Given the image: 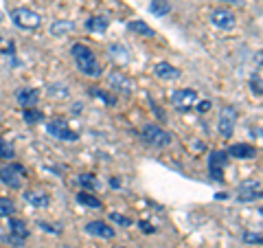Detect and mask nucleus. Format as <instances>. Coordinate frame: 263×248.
Instances as JSON below:
<instances>
[{"instance_id":"7c9ffc66","label":"nucleus","mask_w":263,"mask_h":248,"mask_svg":"<svg viewBox=\"0 0 263 248\" xmlns=\"http://www.w3.org/2000/svg\"><path fill=\"white\" fill-rule=\"evenodd\" d=\"M213 108V101H211V99H202V101H195V110L197 112H209Z\"/></svg>"},{"instance_id":"4468645a","label":"nucleus","mask_w":263,"mask_h":248,"mask_svg":"<svg viewBox=\"0 0 263 248\" xmlns=\"http://www.w3.org/2000/svg\"><path fill=\"white\" fill-rule=\"evenodd\" d=\"M15 99L22 108H35L37 101H40V90L37 88H20L15 93Z\"/></svg>"},{"instance_id":"f3484780","label":"nucleus","mask_w":263,"mask_h":248,"mask_svg":"<svg viewBox=\"0 0 263 248\" xmlns=\"http://www.w3.org/2000/svg\"><path fill=\"white\" fill-rule=\"evenodd\" d=\"M22 198L31 206H37V209H44V206H48V202H51V196L44 193V191H24Z\"/></svg>"},{"instance_id":"e433bc0d","label":"nucleus","mask_w":263,"mask_h":248,"mask_svg":"<svg viewBox=\"0 0 263 248\" xmlns=\"http://www.w3.org/2000/svg\"><path fill=\"white\" fill-rule=\"evenodd\" d=\"M114 248H123V246H114Z\"/></svg>"},{"instance_id":"412c9836","label":"nucleus","mask_w":263,"mask_h":248,"mask_svg":"<svg viewBox=\"0 0 263 248\" xmlns=\"http://www.w3.org/2000/svg\"><path fill=\"white\" fill-rule=\"evenodd\" d=\"M171 11V3L169 0H152L149 3V13L156 15V18H164Z\"/></svg>"},{"instance_id":"20e7f679","label":"nucleus","mask_w":263,"mask_h":248,"mask_svg":"<svg viewBox=\"0 0 263 248\" xmlns=\"http://www.w3.org/2000/svg\"><path fill=\"white\" fill-rule=\"evenodd\" d=\"M11 20H13L15 27H20L24 31H33V29H37L40 24H42L40 13L33 11V9H27V7H18V9H13L11 11Z\"/></svg>"},{"instance_id":"0eeeda50","label":"nucleus","mask_w":263,"mask_h":248,"mask_svg":"<svg viewBox=\"0 0 263 248\" xmlns=\"http://www.w3.org/2000/svg\"><path fill=\"white\" fill-rule=\"evenodd\" d=\"M195 101H197V93L193 88H182V90H176V93L171 95V105L180 112L191 110L195 105Z\"/></svg>"},{"instance_id":"39448f33","label":"nucleus","mask_w":263,"mask_h":248,"mask_svg":"<svg viewBox=\"0 0 263 248\" xmlns=\"http://www.w3.org/2000/svg\"><path fill=\"white\" fill-rule=\"evenodd\" d=\"M237 119H239V112H237L235 105H224L219 112V121H217V132L224 138H230L233 132L237 128Z\"/></svg>"},{"instance_id":"f257e3e1","label":"nucleus","mask_w":263,"mask_h":248,"mask_svg":"<svg viewBox=\"0 0 263 248\" xmlns=\"http://www.w3.org/2000/svg\"><path fill=\"white\" fill-rule=\"evenodd\" d=\"M70 53H72V60H75L77 68L84 73L86 77H101V64L97 62V55L88 44H84V42L72 44Z\"/></svg>"},{"instance_id":"cd10ccee","label":"nucleus","mask_w":263,"mask_h":248,"mask_svg":"<svg viewBox=\"0 0 263 248\" xmlns=\"http://www.w3.org/2000/svg\"><path fill=\"white\" fill-rule=\"evenodd\" d=\"M15 156V152H13V147L7 143V140L0 136V158H5V161H9V158H13Z\"/></svg>"},{"instance_id":"5701e85b","label":"nucleus","mask_w":263,"mask_h":248,"mask_svg":"<svg viewBox=\"0 0 263 248\" xmlns=\"http://www.w3.org/2000/svg\"><path fill=\"white\" fill-rule=\"evenodd\" d=\"M22 119L27 121L29 126H35V123H42L44 121V112H40L37 108H24Z\"/></svg>"},{"instance_id":"423d86ee","label":"nucleus","mask_w":263,"mask_h":248,"mask_svg":"<svg viewBox=\"0 0 263 248\" xmlns=\"http://www.w3.org/2000/svg\"><path fill=\"white\" fill-rule=\"evenodd\" d=\"M46 130H48V134L55 136V138H60V140H68V143H75V140H79V134L75 130H70V126L66 121L62 119H53V121H48L46 123Z\"/></svg>"},{"instance_id":"9d476101","label":"nucleus","mask_w":263,"mask_h":248,"mask_svg":"<svg viewBox=\"0 0 263 248\" xmlns=\"http://www.w3.org/2000/svg\"><path fill=\"white\" fill-rule=\"evenodd\" d=\"M237 200L239 202H254L261 200V183H243L237 189Z\"/></svg>"},{"instance_id":"bb28decb","label":"nucleus","mask_w":263,"mask_h":248,"mask_svg":"<svg viewBox=\"0 0 263 248\" xmlns=\"http://www.w3.org/2000/svg\"><path fill=\"white\" fill-rule=\"evenodd\" d=\"M48 95L66 99V97H68V86H66V84H51V86H48Z\"/></svg>"},{"instance_id":"f03ea898","label":"nucleus","mask_w":263,"mask_h":248,"mask_svg":"<svg viewBox=\"0 0 263 248\" xmlns=\"http://www.w3.org/2000/svg\"><path fill=\"white\" fill-rule=\"evenodd\" d=\"M141 138L145 140L147 145L158 147V150H162V147H169V145H171V134H169L167 130H162L160 126H156V123H147V126H143V130H141Z\"/></svg>"},{"instance_id":"72a5a7b5","label":"nucleus","mask_w":263,"mask_h":248,"mask_svg":"<svg viewBox=\"0 0 263 248\" xmlns=\"http://www.w3.org/2000/svg\"><path fill=\"white\" fill-rule=\"evenodd\" d=\"M138 226H141V231H143V233H156V228L149 224V222H145V220H141V222H138Z\"/></svg>"},{"instance_id":"1a4fd4ad","label":"nucleus","mask_w":263,"mask_h":248,"mask_svg":"<svg viewBox=\"0 0 263 248\" xmlns=\"http://www.w3.org/2000/svg\"><path fill=\"white\" fill-rule=\"evenodd\" d=\"M211 20L221 31H230V29L237 27V15L230 11V9H215V11L211 13Z\"/></svg>"},{"instance_id":"7ed1b4c3","label":"nucleus","mask_w":263,"mask_h":248,"mask_svg":"<svg viewBox=\"0 0 263 248\" xmlns=\"http://www.w3.org/2000/svg\"><path fill=\"white\" fill-rule=\"evenodd\" d=\"M24 178H27V167L20 163H9L5 167H0V183L9 189H20Z\"/></svg>"},{"instance_id":"2f4dec72","label":"nucleus","mask_w":263,"mask_h":248,"mask_svg":"<svg viewBox=\"0 0 263 248\" xmlns=\"http://www.w3.org/2000/svg\"><path fill=\"white\" fill-rule=\"evenodd\" d=\"M37 226L42 231H46V233H53V235L62 233V226H53V224H48V222H37Z\"/></svg>"},{"instance_id":"473e14b6","label":"nucleus","mask_w":263,"mask_h":248,"mask_svg":"<svg viewBox=\"0 0 263 248\" xmlns=\"http://www.w3.org/2000/svg\"><path fill=\"white\" fill-rule=\"evenodd\" d=\"M250 88H252V93L257 95V97L263 95V90H261V75H257V77H252V79H250Z\"/></svg>"},{"instance_id":"f704fd0d","label":"nucleus","mask_w":263,"mask_h":248,"mask_svg":"<svg viewBox=\"0 0 263 248\" xmlns=\"http://www.w3.org/2000/svg\"><path fill=\"white\" fill-rule=\"evenodd\" d=\"M110 185L119 189V187H121V180H119V178H112V180H110Z\"/></svg>"},{"instance_id":"c85d7f7f","label":"nucleus","mask_w":263,"mask_h":248,"mask_svg":"<svg viewBox=\"0 0 263 248\" xmlns=\"http://www.w3.org/2000/svg\"><path fill=\"white\" fill-rule=\"evenodd\" d=\"M110 220L114 222V224H119V226H132V220L125 218V216H121V213H110Z\"/></svg>"},{"instance_id":"2eb2a0df","label":"nucleus","mask_w":263,"mask_h":248,"mask_svg":"<svg viewBox=\"0 0 263 248\" xmlns=\"http://www.w3.org/2000/svg\"><path fill=\"white\" fill-rule=\"evenodd\" d=\"M86 233L88 235H97V237H103V239H112L114 237V228L108 226L105 222L101 220H92L86 224Z\"/></svg>"},{"instance_id":"393cba45","label":"nucleus","mask_w":263,"mask_h":248,"mask_svg":"<svg viewBox=\"0 0 263 248\" xmlns=\"http://www.w3.org/2000/svg\"><path fill=\"white\" fill-rule=\"evenodd\" d=\"M15 213V202L11 198H0V218H11Z\"/></svg>"},{"instance_id":"a211bd4d","label":"nucleus","mask_w":263,"mask_h":248,"mask_svg":"<svg viewBox=\"0 0 263 248\" xmlns=\"http://www.w3.org/2000/svg\"><path fill=\"white\" fill-rule=\"evenodd\" d=\"M108 27H110V20L105 18V15H95V18L86 20V29L92 33H99V36H103V33L108 31Z\"/></svg>"},{"instance_id":"4c0bfd02","label":"nucleus","mask_w":263,"mask_h":248,"mask_svg":"<svg viewBox=\"0 0 263 248\" xmlns=\"http://www.w3.org/2000/svg\"><path fill=\"white\" fill-rule=\"evenodd\" d=\"M0 40H3V36H0Z\"/></svg>"},{"instance_id":"a878e982","label":"nucleus","mask_w":263,"mask_h":248,"mask_svg":"<svg viewBox=\"0 0 263 248\" xmlns=\"http://www.w3.org/2000/svg\"><path fill=\"white\" fill-rule=\"evenodd\" d=\"M88 93L92 95V97H97V99H101L105 105H114V103H117V99H114L112 95H108L105 90H99L97 86H90V88H88Z\"/></svg>"},{"instance_id":"6e6552de","label":"nucleus","mask_w":263,"mask_h":248,"mask_svg":"<svg viewBox=\"0 0 263 248\" xmlns=\"http://www.w3.org/2000/svg\"><path fill=\"white\" fill-rule=\"evenodd\" d=\"M228 163V154L224 150H215L209 154V173L213 180H224V167Z\"/></svg>"},{"instance_id":"b1692460","label":"nucleus","mask_w":263,"mask_h":248,"mask_svg":"<svg viewBox=\"0 0 263 248\" xmlns=\"http://www.w3.org/2000/svg\"><path fill=\"white\" fill-rule=\"evenodd\" d=\"M77 183H79L81 189H99V178L95 176V173H79Z\"/></svg>"},{"instance_id":"6ab92c4d","label":"nucleus","mask_w":263,"mask_h":248,"mask_svg":"<svg viewBox=\"0 0 263 248\" xmlns=\"http://www.w3.org/2000/svg\"><path fill=\"white\" fill-rule=\"evenodd\" d=\"M75 31V22L72 20H55L51 24V36L55 38H62V36H68V33Z\"/></svg>"},{"instance_id":"f8f14e48","label":"nucleus","mask_w":263,"mask_h":248,"mask_svg":"<svg viewBox=\"0 0 263 248\" xmlns=\"http://www.w3.org/2000/svg\"><path fill=\"white\" fill-rule=\"evenodd\" d=\"M228 156H233V158H239V161H252L257 158V147H252L248 143H235L228 147Z\"/></svg>"},{"instance_id":"c756f323","label":"nucleus","mask_w":263,"mask_h":248,"mask_svg":"<svg viewBox=\"0 0 263 248\" xmlns=\"http://www.w3.org/2000/svg\"><path fill=\"white\" fill-rule=\"evenodd\" d=\"M243 242L246 244H261V233H252V231H246L243 233Z\"/></svg>"},{"instance_id":"dca6fc26","label":"nucleus","mask_w":263,"mask_h":248,"mask_svg":"<svg viewBox=\"0 0 263 248\" xmlns=\"http://www.w3.org/2000/svg\"><path fill=\"white\" fill-rule=\"evenodd\" d=\"M9 235L15 237V239H20V242H24V239L29 237V226H27V222L20 220V218H11V220H9Z\"/></svg>"},{"instance_id":"9b49d317","label":"nucleus","mask_w":263,"mask_h":248,"mask_svg":"<svg viewBox=\"0 0 263 248\" xmlns=\"http://www.w3.org/2000/svg\"><path fill=\"white\" fill-rule=\"evenodd\" d=\"M108 81H110V86L114 90H119V93H123V95H132V93H134V81H132L129 77H125L123 73H110Z\"/></svg>"},{"instance_id":"ddd939ff","label":"nucleus","mask_w":263,"mask_h":248,"mask_svg":"<svg viewBox=\"0 0 263 248\" xmlns=\"http://www.w3.org/2000/svg\"><path fill=\"white\" fill-rule=\"evenodd\" d=\"M154 75L160 77V79H167V81H176L182 77V70L176 68V66H171L169 62H158L154 66Z\"/></svg>"},{"instance_id":"aec40b11","label":"nucleus","mask_w":263,"mask_h":248,"mask_svg":"<svg viewBox=\"0 0 263 248\" xmlns=\"http://www.w3.org/2000/svg\"><path fill=\"white\" fill-rule=\"evenodd\" d=\"M127 31H132L134 36H141V38H152L154 33H156L149 27V24L143 22V20H132V22H127Z\"/></svg>"},{"instance_id":"c9c22d12","label":"nucleus","mask_w":263,"mask_h":248,"mask_svg":"<svg viewBox=\"0 0 263 248\" xmlns=\"http://www.w3.org/2000/svg\"><path fill=\"white\" fill-rule=\"evenodd\" d=\"M224 3H230V5H243V0H224Z\"/></svg>"},{"instance_id":"4be33fe9","label":"nucleus","mask_w":263,"mask_h":248,"mask_svg":"<svg viewBox=\"0 0 263 248\" xmlns=\"http://www.w3.org/2000/svg\"><path fill=\"white\" fill-rule=\"evenodd\" d=\"M77 202L79 204H84V206H90V209H101V200H99L97 196H92V193H88V191H79L77 193Z\"/></svg>"}]
</instances>
